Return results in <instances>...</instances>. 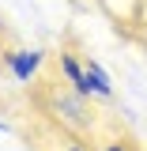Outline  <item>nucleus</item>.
<instances>
[{
    "label": "nucleus",
    "mask_w": 147,
    "mask_h": 151,
    "mask_svg": "<svg viewBox=\"0 0 147 151\" xmlns=\"http://www.w3.org/2000/svg\"><path fill=\"white\" fill-rule=\"evenodd\" d=\"M91 98L87 94H79V91H72V94H57L53 98V110L68 121V125H91V106H87Z\"/></svg>",
    "instance_id": "obj_1"
},
{
    "label": "nucleus",
    "mask_w": 147,
    "mask_h": 151,
    "mask_svg": "<svg viewBox=\"0 0 147 151\" xmlns=\"http://www.w3.org/2000/svg\"><path fill=\"white\" fill-rule=\"evenodd\" d=\"M42 60H45V53L42 49H15V53H8V68H11V76H15L19 83H30L38 76V68H42Z\"/></svg>",
    "instance_id": "obj_2"
},
{
    "label": "nucleus",
    "mask_w": 147,
    "mask_h": 151,
    "mask_svg": "<svg viewBox=\"0 0 147 151\" xmlns=\"http://www.w3.org/2000/svg\"><path fill=\"white\" fill-rule=\"evenodd\" d=\"M87 94L98 98V102H110L113 98V79L98 60H87Z\"/></svg>",
    "instance_id": "obj_3"
},
{
    "label": "nucleus",
    "mask_w": 147,
    "mask_h": 151,
    "mask_svg": "<svg viewBox=\"0 0 147 151\" xmlns=\"http://www.w3.org/2000/svg\"><path fill=\"white\" fill-rule=\"evenodd\" d=\"M60 76L68 79V87L79 94H87V60H79L75 53H60ZM91 98V94H87Z\"/></svg>",
    "instance_id": "obj_4"
},
{
    "label": "nucleus",
    "mask_w": 147,
    "mask_h": 151,
    "mask_svg": "<svg viewBox=\"0 0 147 151\" xmlns=\"http://www.w3.org/2000/svg\"><path fill=\"white\" fill-rule=\"evenodd\" d=\"M106 151H128V147H125V144H110Z\"/></svg>",
    "instance_id": "obj_5"
},
{
    "label": "nucleus",
    "mask_w": 147,
    "mask_h": 151,
    "mask_svg": "<svg viewBox=\"0 0 147 151\" xmlns=\"http://www.w3.org/2000/svg\"><path fill=\"white\" fill-rule=\"evenodd\" d=\"M0 132H8V125H4V121H0Z\"/></svg>",
    "instance_id": "obj_6"
},
{
    "label": "nucleus",
    "mask_w": 147,
    "mask_h": 151,
    "mask_svg": "<svg viewBox=\"0 0 147 151\" xmlns=\"http://www.w3.org/2000/svg\"><path fill=\"white\" fill-rule=\"evenodd\" d=\"M68 151H83V147H75V144H72V147H68Z\"/></svg>",
    "instance_id": "obj_7"
}]
</instances>
